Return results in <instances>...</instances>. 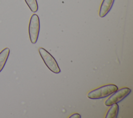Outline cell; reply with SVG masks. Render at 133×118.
Masks as SVG:
<instances>
[{
	"mask_svg": "<svg viewBox=\"0 0 133 118\" xmlns=\"http://www.w3.org/2000/svg\"><path fill=\"white\" fill-rule=\"evenodd\" d=\"M117 89L116 85L107 84L90 91L88 93L87 97L91 99H99L112 95Z\"/></svg>",
	"mask_w": 133,
	"mask_h": 118,
	"instance_id": "1",
	"label": "cell"
},
{
	"mask_svg": "<svg viewBox=\"0 0 133 118\" xmlns=\"http://www.w3.org/2000/svg\"><path fill=\"white\" fill-rule=\"evenodd\" d=\"M38 51L47 67L51 72L56 74L59 73L60 69L54 57L44 48L40 47L38 49Z\"/></svg>",
	"mask_w": 133,
	"mask_h": 118,
	"instance_id": "2",
	"label": "cell"
},
{
	"mask_svg": "<svg viewBox=\"0 0 133 118\" xmlns=\"http://www.w3.org/2000/svg\"><path fill=\"white\" fill-rule=\"evenodd\" d=\"M39 19L36 14L32 15L29 25V34L30 41L32 44L37 42L39 32Z\"/></svg>",
	"mask_w": 133,
	"mask_h": 118,
	"instance_id": "3",
	"label": "cell"
},
{
	"mask_svg": "<svg viewBox=\"0 0 133 118\" xmlns=\"http://www.w3.org/2000/svg\"><path fill=\"white\" fill-rule=\"evenodd\" d=\"M130 93L131 89L128 87H124L119 90L117 89L105 101L104 104L106 106L110 107L114 103H117L128 96Z\"/></svg>",
	"mask_w": 133,
	"mask_h": 118,
	"instance_id": "4",
	"label": "cell"
},
{
	"mask_svg": "<svg viewBox=\"0 0 133 118\" xmlns=\"http://www.w3.org/2000/svg\"><path fill=\"white\" fill-rule=\"evenodd\" d=\"M115 0H103L99 12V15L101 18L105 17L112 8Z\"/></svg>",
	"mask_w": 133,
	"mask_h": 118,
	"instance_id": "5",
	"label": "cell"
},
{
	"mask_svg": "<svg viewBox=\"0 0 133 118\" xmlns=\"http://www.w3.org/2000/svg\"><path fill=\"white\" fill-rule=\"evenodd\" d=\"M10 53L9 48H5L0 52V72L3 69L8 59Z\"/></svg>",
	"mask_w": 133,
	"mask_h": 118,
	"instance_id": "6",
	"label": "cell"
},
{
	"mask_svg": "<svg viewBox=\"0 0 133 118\" xmlns=\"http://www.w3.org/2000/svg\"><path fill=\"white\" fill-rule=\"evenodd\" d=\"M119 111V106L117 103H114L111 106L110 108L108 111L105 118H116L117 117V115Z\"/></svg>",
	"mask_w": 133,
	"mask_h": 118,
	"instance_id": "7",
	"label": "cell"
},
{
	"mask_svg": "<svg viewBox=\"0 0 133 118\" xmlns=\"http://www.w3.org/2000/svg\"><path fill=\"white\" fill-rule=\"evenodd\" d=\"M26 4L31 10L33 12H35L37 11L38 7L36 0H24Z\"/></svg>",
	"mask_w": 133,
	"mask_h": 118,
	"instance_id": "8",
	"label": "cell"
},
{
	"mask_svg": "<svg viewBox=\"0 0 133 118\" xmlns=\"http://www.w3.org/2000/svg\"><path fill=\"white\" fill-rule=\"evenodd\" d=\"M81 115L77 113H74L69 116V118H81Z\"/></svg>",
	"mask_w": 133,
	"mask_h": 118,
	"instance_id": "9",
	"label": "cell"
}]
</instances>
